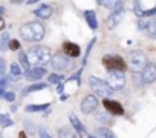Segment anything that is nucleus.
<instances>
[{
    "instance_id": "f257e3e1",
    "label": "nucleus",
    "mask_w": 156,
    "mask_h": 138,
    "mask_svg": "<svg viewBox=\"0 0 156 138\" xmlns=\"http://www.w3.org/2000/svg\"><path fill=\"white\" fill-rule=\"evenodd\" d=\"M28 60L31 63V66H48L51 63V49L46 46H32L28 51Z\"/></svg>"
},
{
    "instance_id": "f03ea898",
    "label": "nucleus",
    "mask_w": 156,
    "mask_h": 138,
    "mask_svg": "<svg viewBox=\"0 0 156 138\" xmlns=\"http://www.w3.org/2000/svg\"><path fill=\"white\" fill-rule=\"evenodd\" d=\"M89 85H90V89L97 94V97H103V98H107L113 94V89L107 85V82L98 78V77H90L89 78Z\"/></svg>"
},
{
    "instance_id": "7ed1b4c3",
    "label": "nucleus",
    "mask_w": 156,
    "mask_h": 138,
    "mask_svg": "<svg viewBox=\"0 0 156 138\" xmlns=\"http://www.w3.org/2000/svg\"><path fill=\"white\" fill-rule=\"evenodd\" d=\"M145 63H147V58H145V54L142 51H132L129 54V64L133 69V72L142 71V67L145 66Z\"/></svg>"
},
{
    "instance_id": "20e7f679",
    "label": "nucleus",
    "mask_w": 156,
    "mask_h": 138,
    "mask_svg": "<svg viewBox=\"0 0 156 138\" xmlns=\"http://www.w3.org/2000/svg\"><path fill=\"white\" fill-rule=\"evenodd\" d=\"M107 85H109L113 91H121V89L126 86L124 71H110L109 78H107Z\"/></svg>"
},
{
    "instance_id": "39448f33",
    "label": "nucleus",
    "mask_w": 156,
    "mask_h": 138,
    "mask_svg": "<svg viewBox=\"0 0 156 138\" xmlns=\"http://www.w3.org/2000/svg\"><path fill=\"white\" fill-rule=\"evenodd\" d=\"M51 64H52V67L55 69V71H67V69L70 67V60H69V57L64 54V52H58V54H55L54 57H51Z\"/></svg>"
},
{
    "instance_id": "423d86ee",
    "label": "nucleus",
    "mask_w": 156,
    "mask_h": 138,
    "mask_svg": "<svg viewBox=\"0 0 156 138\" xmlns=\"http://www.w3.org/2000/svg\"><path fill=\"white\" fill-rule=\"evenodd\" d=\"M103 63L110 71H124L126 69V61L118 55H106L103 58Z\"/></svg>"
},
{
    "instance_id": "0eeeda50",
    "label": "nucleus",
    "mask_w": 156,
    "mask_h": 138,
    "mask_svg": "<svg viewBox=\"0 0 156 138\" xmlns=\"http://www.w3.org/2000/svg\"><path fill=\"white\" fill-rule=\"evenodd\" d=\"M141 72H142L141 77H142L144 85H151L156 82V64L154 63H145Z\"/></svg>"
},
{
    "instance_id": "6e6552de",
    "label": "nucleus",
    "mask_w": 156,
    "mask_h": 138,
    "mask_svg": "<svg viewBox=\"0 0 156 138\" xmlns=\"http://www.w3.org/2000/svg\"><path fill=\"white\" fill-rule=\"evenodd\" d=\"M124 17H126V11L124 9H115L109 17H107V20H106V26L109 28V29H115L122 20H124Z\"/></svg>"
},
{
    "instance_id": "1a4fd4ad",
    "label": "nucleus",
    "mask_w": 156,
    "mask_h": 138,
    "mask_svg": "<svg viewBox=\"0 0 156 138\" xmlns=\"http://www.w3.org/2000/svg\"><path fill=\"white\" fill-rule=\"evenodd\" d=\"M97 107H98V98H97L95 95H87V97H84L83 101H81V106H80L81 112L86 114V115H87V114H92Z\"/></svg>"
},
{
    "instance_id": "9d476101",
    "label": "nucleus",
    "mask_w": 156,
    "mask_h": 138,
    "mask_svg": "<svg viewBox=\"0 0 156 138\" xmlns=\"http://www.w3.org/2000/svg\"><path fill=\"white\" fill-rule=\"evenodd\" d=\"M104 107L112 114V115H122V112H124V109H122V106L118 103V101H113V100H109V98H106L104 100Z\"/></svg>"
},
{
    "instance_id": "9b49d317",
    "label": "nucleus",
    "mask_w": 156,
    "mask_h": 138,
    "mask_svg": "<svg viewBox=\"0 0 156 138\" xmlns=\"http://www.w3.org/2000/svg\"><path fill=\"white\" fill-rule=\"evenodd\" d=\"M44 74H46V69L43 66H34L26 71V78L28 80H40Z\"/></svg>"
},
{
    "instance_id": "f8f14e48",
    "label": "nucleus",
    "mask_w": 156,
    "mask_h": 138,
    "mask_svg": "<svg viewBox=\"0 0 156 138\" xmlns=\"http://www.w3.org/2000/svg\"><path fill=\"white\" fill-rule=\"evenodd\" d=\"M69 120H70V124H72V129L76 132V133H80V135H84V136H89V133L86 132V127L83 126V123L78 120V117H75L73 114L69 115Z\"/></svg>"
},
{
    "instance_id": "ddd939ff",
    "label": "nucleus",
    "mask_w": 156,
    "mask_h": 138,
    "mask_svg": "<svg viewBox=\"0 0 156 138\" xmlns=\"http://www.w3.org/2000/svg\"><path fill=\"white\" fill-rule=\"evenodd\" d=\"M32 13H34V16H37L38 19H49V17L52 16L54 9H52L51 5H40V6L35 8Z\"/></svg>"
},
{
    "instance_id": "4468645a",
    "label": "nucleus",
    "mask_w": 156,
    "mask_h": 138,
    "mask_svg": "<svg viewBox=\"0 0 156 138\" xmlns=\"http://www.w3.org/2000/svg\"><path fill=\"white\" fill-rule=\"evenodd\" d=\"M63 52H64L66 55L75 58V57L80 55V46L75 45V43H70V42H66V43L63 45Z\"/></svg>"
},
{
    "instance_id": "2eb2a0df",
    "label": "nucleus",
    "mask_w": 156,
    "mask_h": 138,
    "mask_svg": "<svg viewBox=\"0 0 156 138\" xmlns=\"http://www.w3.org/2000/svg\"><path fill=\"white\" fill-rule=\"evenodd\" d=\"M31 28L34 31V40L35 42H41L43 37H44V26L40 23V22H31Z\"/></svg>"
},
{
    "instance_id": "dca6fc26",
    "label": "nucleus",
    "mask_w": 156,
    "mask_h": 138,
    "mask_svg": "<svg viewBox=\"0 0 156 138\" xmlns=\"http://www.w3.org/2000/svg\"><path fill=\"white\" fill-rule=\"evenodd\" d=\"M20 35H22L23 40H26V42H35V40H34V31H32V28H31V23H26V25H23V26L20 28Z\"/></svg>"
},
{
    "instance_id": "f3484780",
    "label": "nucleus",
    "mask_w": 156,
    "mask_h": 138,
    "mask_svg": "<svg viewBox=\"0 0 156 138\" xmlns=\"http://www.w3.org/2000/svg\"><path fill=\"white\" fill-rule=\"evenodd\" d=\"M84 19H86V22H87L89 28H90V29H94V31H97V28H98L97 14H95L94 11H86V13H84Z\"/></svg>"
},
{
    "instance_id": "a211bd4d",
    "label": "nucleus",
    "mask_w": 156,
    "mask_h": 138,
    "mask_svg": "<svg viewBox=\"0 0 156 138\" xmlns=\"http://www.w3.org/2000/svg\"><path fill=\"white\" fill-rule=\"evenodd\" d=\"M144 31L147 32V35H148L150 38H156V19L148 20V22H147V26H145Z\"/></svg>"
},
{
    "instance_id": "6ab92c4d",
    "label": "nucleus",
    "mask_w": 156,
    "mask_h": 138,
    "mask_svg": "<svg viewBox=\"0 0 156 138\" xmlns=\"http://www.w3.org/2000/svg\"><path fill=\"white\" fill-rule=\"evenodd\" d=\"M103 5L107 8V9H119L122 6V0H103Z\"/></svg>"
},
{
    "instance_id": "aec40b11",
    "label": "nucleus",
    "mask_w": 156,
    "mask_h": 138,
    "mask_svg": "<svg viewBox=\"0 0 156 138\" xmlns=\"http://www.w3.org/2000/svg\"><path fill=\"white\" fill-rule=\"evenodd\" d=\"M46 88V85L44 83H35V85H31V86H28V88H25L23 91H22V95H28L29 92H35V91H41V89H44Z\"/></svg>"
},
{
    "instance_id": "412c9836",
    "label": "nucleus",
    "mask_w": 156,
    "mask_h": 138,
    "mask_svg": "<svg viewBox=\"0 0 156 138\" xmlns=\"http://www.w3.org/2000/svg\"><path fill=\"white\" fill-rule=\"evenodd\" d=\"M19 61H20V64L23 66V71H28V69L31 67V63H29V60H28V55H26V52H23V51L19 52Z\"/></svg>"
},
{
    "instance_id": "4be33fe9",
    "label": "nucleus",
    "mask_w": 156,
    "mask_h": 138,
    "mask_svg": "<svg viewBox=\"0 0 156 138\" xmlns=\"http://www.w3.org/2000/svg\"><path fill=\"white\" fill-rule=\"evenodd\" d=\"M95 135L100 136V138H113V136H115V133H113L110 129H107V127H100Z\"/></svg>"
},
{
    "instance_id": "5701e85b",
    "label": "nucleus",
    "mask_w": 156,
    "mask_h": 138,
    "mask_svg": "<svg viewBox=\"0 0 156 138\" xmlns=\"http://www.w3.org/2000/svg\"><path fill=\"white\" fill-rule=\"evenodd\" d=\"M63 75L61 74H51L49 77H48V82L51 83V85H61L63 83Z\"/></svg>"
},
{
    "instance_id": "b1692460",
    "label": "nucleus",
    "mask_w": 156,
    "mask_h": 138,
    "mask_svg": "<svg viewBox=\"0 0 156 138\" xmlns=\"http://www.w3.org/2000/svg\"><path fill=\"white\" fill-rule=\"evenodd\" d=\"M49 104H31V106H26V112H40V111H44L48 109Z\"/></svg>"
},
{
    "instance_id": "393cba45",
    "label": "nucleus",
    "mask_w": 156,
    "mask_h": 138,
    "mask_svg": "<svg viewBox=\"0 0 156 138\" xmlns=\"http://www.w3.org/2000/svg\"><path fill=\"white\" fill-rule=\"evenodd\" d=\"M9 72H11V75H14V77H20V75L23 74V69H22L17 63H11V66H9Z\"/></svg>"
},
{
    "instance_id": "a878e982",
    "label": "nucleus",
    "mask_w": 156,
    "mask_h": 138,
    "mask_svg": "<svg viewBox=\"0 0 156 138\" xmlns=\"http://www.w3.org/2000/svg\"><path fill=\"white\" fill-rule=\"evenodd\" d=\"M6 49H9V35L3 32L2 40H0V51H6Z\"/></svg>"
},
{
    "instance_id": "bb28decb",
    "label": "nucleus",
    "mask_w": 156,
    "mask_h": 138,
    "mask_svg": "<svg viewBox=\"0 0 156 138\" xmlns=\"http://www.w3.org/2000/svg\"><path fill=\"white\" fill-rule=\"evenodd\" d=\"M95 120H97V121H100V123H106V124H109V123L112 121V118H110L109 115H106V114H101V112L95 115Z\"/></svg>"
},
{
    "instance_id": "cd10ccee",
    "label": "nucleus",
    "mask_w": 156,
    "mask_h": 138,
    "mask_svg": "<svg viewBox=\"0 0 156 138\" xmlns=\"http://www.w3.org/2000/svg\"><path fill=\"white\" fill-rule=\"evenodd\" d=\"M0 123H2V127H8L12 124V120L8 115H0Z\"/></svg>"
},
{
    "instance_id": "c85d7f7f",
    "label": "nucleus",
    "mask_w": 156,
    "mask_h": 138,
    "mask_svg": "<svg viewBox=\"0 0 156 138\" xmlns=\"http://www.w3.org/2000/svg\"><path fill=\"white\" fill-rule=\"evenodd\" d=\"M9 49H11V51H19V49H20L19 40H9Z\"/></svg>"
},
{
    "instance_id": "c756f323",
    "label": "nucleus",
    "mask_w": 156,
    "mask_h": 138,
    "mask_svg": "<svg viewBox=\"0 0 156 138\" xmlns=\"http://www.w3.org/2000/svg\"><path fill=\"white\" fill-rule=\"evenodd\" d=\"M38 133H40V136H43V138H49V136H51V133H49V130H46V127H40V129H38Z\"/></svg>"
},
{
    "instance_id": "7c9ffc66",
    "label": "nucleus",
    "mask_w": 156,
    "mask_h": 138,
    "mask_svg": "<svg viewBox=\"0 0 156 138\" xmlns=\"http://www.w3.org/2000/svg\"><path fill=\"white\" fill-rule=\"evenodd\" d=\"M3 97H5L8 101H14V100H16V94H14V92H5Z\"/></svg>"
},
{
    "instance_id": "2f4dec72",
    "label": "nucleus",
    "mask_w": 156,
    "mask_h": 138,
    "mask_svg": "<svg viewBox=\"0 0 156 138\" xmlns=\"http://www.w3.org/2000/svg\"><path fill=\"white\" fill-rule=\"evenodd\" d=\"M0 74H5V60L0 58Z\"/></svg>"
},
{
    "instance_id": "473e14b6",
    "label": "nucleus",
    "mask_w": 156,
    "mask_h": 138,
    "mask_svg": "<svg viewBox=\"0 0 156 138\" xmlns=\"http://www.w3.org/2000/svg\"><path fill=\"white\" fill-rule=\"evenodd\" d=\"M5 28V20H3V17L2 16H0V31H2Z\"/></svg>"
},
{
    "instance_id": "72a5a7b5",
    "label": "nucleus",
    "mask_w": 156,
    "mask_h": 138,
    "mask_svg": "<svg viewBox=\"0 0 156 138\" xmlns=\"http://www.w3.org/2000/svg\"><path fill=\"white\" fill-rule=\"evenodd\" d=\"M11 2H12V3H22L23 0H11Z\"/></svg>"
},
{
    "instance_id": "f704fd0d",
    "label": "nucleus",
    "mask_w": 156,
    "mask_h": 138,
    "mask_svg": "<svg viewBox=\"0 0 156 138\" xmlns=\"http://www.w3.org/2000/svg\"><path fill=\"white\" fill-rule=\"evenodd\" d=\"M35 2H38V0H28V3H29V5H32V3H35Z\"/></svg>"
},
{
    "instance_id": "c9c22d12",
    "label": "nucleus",
    "mask_w": 156,
    "mask_h": 138,
    "mask_svg": "<svg viewBox=\"0 0 156 138\" xmlns=\"http://www.w3.org/2000/svg\"><path fill=\"white\" fill-rule=\"evenodd\" d=\"M3 13H5V8H2V6H0V16H2Z\"/></svg>"
}]
</instances>
